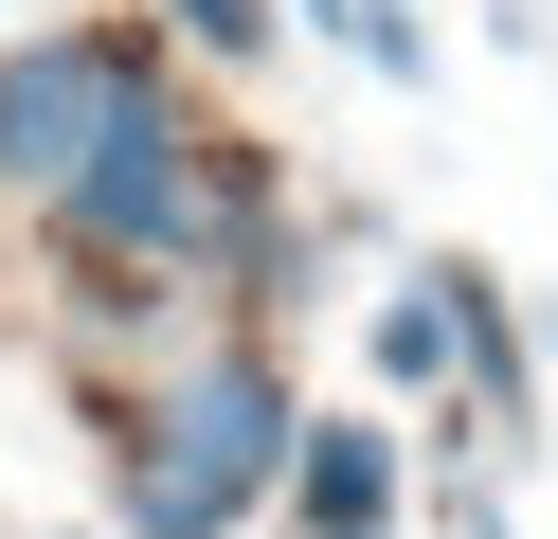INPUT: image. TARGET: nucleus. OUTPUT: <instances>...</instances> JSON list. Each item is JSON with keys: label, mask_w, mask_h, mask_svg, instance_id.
<instances>
[{"label": "nucleus", "mask_w": 558, "mask_h": 539, "mask_svg": "<svg viewBox=\"0 0 558 539\" xmlns=\"http://www.w3.org/2000/svg\"><path fill=\"white\" fill-rule=\"evenodd\" d=\"M54 234L90 270H253V198H234V144L181 90H126L90 126V162L54 180Z\"/></svg>", "instance_id": "nucleus-1"}, {"label": "nucleus", "mask_w": 558, "mask_h": 539, "mask_svg": "<svg viewBox=\"0 0 558 539\" xmlns=\"http://www.w3.org/2000/svg\"><path fill=\"white\" fill-rule=\"evenodd\" d=\"M289 378H270L253 342H217V359H181V378L145 395V431H126V522L109 539H234L270 503V467H289Z\"/></svg>", "instance_id": "nucleus-2"}, {"label": "nucleus", "mask_w": 558, "mask_h": 539, "mask_svg": "<svg viewBox=\"0 0 558 539\" xmlns=\"http://www.w3.org/2000/svg\"><path fill=\"white\" fill-rule=\"evenodd\" d=\"M126 90H162L145 36H37V54H0V198H54Z\"/></svg>", "instance_id": "nucleus-3"}, {"label": "nucleus", "mask_w": 558, "mask_h": 539, "mask_svg": "<svg viewBox=\"0 0 558 539\" xmlns=\"http://www.w3.org/2000/svg\"><path fill=\"white\" fill-rule=\"evenodd\" d=\"M270 503H289V539H397V431L378 414H306Z\"/></svg>", "instance_id": "nucleus-4"}, {"label": "nucleus", "mask_w": 558, "mask_h": 539, "mask_svg": "<svg viewBox=\"0 0 558 539\" xmlns=\"http://www.w3.org/2000/svg\"><path fill=\"white\" fill-rule=\"evenodd\" d=\"M306 19H325V36H342V54H361V72H397V90H414V72H433V36H414L397 0H306Z\"/></svg>", "instance_id": "nucleus-5"}, {"label": "nucleus", "mask_w": 558, "mask_h": 539, "mask_svg": "<svg viewBox=\"0 0 558 539\" xmlns=\"http://www.w3.org/2000/svg\"><path fill=\"white\" fill-rule=\"evenodd\" d=\"M378 378H450V306H433V270L378 306Z\"/></svg>", "instance_id": "nucleus-6"}, {"label": "nucleus", "mask_w": 558, "mask_h": 539, "mask_svg": "<svg viewBox=\"0 0 558 539\" xmlns=\"http://www.w3.org/2000/svg\"><path fill=\"white\" fill-rule=\"evenodd\" d=\"M181 36L198 54H270V0H181Z\"/></svg>", "instance_id": "nucleus-7"}, {"label": "nucleus", "mask_w": 558, "mask_h": 539, "mask_svg": "<svg viewBox=\"0 0 558 539\" xmlns=\"http://www.w3.org/2000/svg\"><path fill=\"white\" fill-rule=\"evenodd\" d=\"M90 539H109V522H90Z\"/></svg>", "instance_id": "nucleus-8"}]
</instances>
